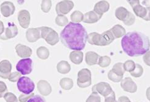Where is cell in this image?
Listing matches in <instances>:
<instances>
[{"label":"cell","mask_w":150,"mask_h":102,"mask_svg":"<svg viewBox=\"0 0 150 102\" xmlns=\"http://www.w3.org/2000/svg\"><path fill=\"white\" fill-rule=\"evenodd\" d=\"M36 54L38 57L41 60H46L49 58L50 53L47 48L44 46H41L37 49Z\"/></svg>","instance_id":"cell-28"},{"label":"cell","mask_w":150,"mask_h":102,"mask_svg":"<svg viewBox=\"0 0 150 102\" xmlns=\"http://www.w3.org/2000/svg\"><path fill=\"white\" fill-rule=\"evenodd\" d=\"M100 36V34L97 32L91 33L87 36V41L90 44H92V45L99 46Z\"/></svg>","instance_id":"cell-27"},{"label":"cell","mask_w":150,"mask_h":102,"mask_svg":"<svg viewBox=\"0 0 150 102\" xmlns=\"http://www.w3.org/2000/svg\"><path fill=\"white\" fill-rule=\"evenodd\" d=\"M110 9V4L105 0L97 2L93 8V11H95L97 14L102 16L105 12L108 11Z\"/></svg>","instance_id":"cell-18"},{"label":"cell","mask_w":150,"mask_h":102,"mask_svg":"<svg viewBox=\"0 0 150 102\" xmlns=\"http://www.w3.org/2000/svg\"><path fill=\"white\" fill-rule=\"evenodd\" d=\"M146 9H147V13L145 17L143 19L146 21H150V8H146Z\"/></svg>","instance_id":"cell-50"},{"label":"cell","mask_w":150,"mask_h":102,"mask_svg":"<svg viewBox=\"0 0 150 102\" xmlns=\"http://www.w3.org/2000/svg\"><path fill=\"white\" fill-rule=\"evenodd\" d=\"M27 40L30 42H35L41 38L40 30L38 28H31L26 31Z\"/></svg>","instance_id":"cell-17"},{"label":"cell","mask_w":150,"mask_h":102,"mask_svg":"<svg viewBox=\"0 0 150 102\" xmlns=\"http://www.w3.org/2000/svg\"><path fill=\"white\" fill-rule=\"evenodd\" d=\"M149 100V101H150V98H149V100Z\"/></svg>","instance_id":"cell-52"},{"label":"cell","mask_w":150,"mask_h":102,"mask_svg":"<svg viewBox=\"0 0 150 102\" xmlns=\"http://www.w3.org/2000/svg\"><path fill=\"white\" fill-rule=\"evenodd\" d=\"M129 12V11L127 9L122 7V6H121V7H119L116 9L115 16L118 20L123 22L127 17Z\"/></svg>","instance_id":"cell-24"},{"label":"cell","mask_w":150,"mask_h":102,"mask_svg":"<svg viewBox=\"0 0 150 102\" xmlns=\"http://www.w3.org/2000/svg\"><path fill=\"white\" fill-rule=\"evenodd\" d=\"M113 35L115 38L117 39L124 36L126 35V30L121 25H116L115 26L110 29Z\"/></svg>","instance_id":"cell-22"},{"label":"cell","mask_w":150,"mask_h":102,"mask_svg":"<svg viewBox=\"0 0 150 102\" xmlns=\"http://www.w3.org/2000/svg\"><path fill=\"white\" fill-rule=\"evenodd\" d=\"M84 14L79 11H75L70 16L71 21L74 23H79L83 21Z\"/></svg>","instance_id":"cell-29"},{"label":"cell","mask_w":150,"mask_h":102,"mask_svg":"<svg viewBox=\"0 0 150 102\" xmlns=\"http://www.w3.org/2000/svg\"><path fill=\"white\" fill-rule=\"evenodd\" d=\"M112 71L118 76H124V74L126 72L124 68V63L120 62L116 63L112 67Z\"/></svg>","instance_id":"cell-30"},{"label":"cell","mask_w":150,"mask_h":102,"mask_svg":"<svg viewBox=\"0 0 150 102\" xmlns=\"http://www.w3.org/2000/svg\"><path fill=\"white\" fill-rule=\"evenodd\" d=\"M135 15L142 18H144L147 13V9L145 7H143L140 4L135 5L132 8Z\"/></svg>","instance_id":"cell-25"},{"label":"cell","mask_w":150,"mask_h":102,"mask_svg":"<svg viewBox=\"0 0 150 102\" xmlns=\"http://www.w3.org/2000/svg\"><path fill=\"white\" fill-rule=\"evenodd\" d=\"M18 21L23 28H28L30 23V14L27 10H21L18 13Z\"/></svg>","instance_id":"cell-11"},{"label":"cell","mask_w":150,"mask_h":102,"mask_svg":"<svg viewBox=\"0 0 150 102\" xmlns=\"http://www.w3.org/2000/svg\"><path fill=\"white\" fill-rule=\"evenodd\" d=\"M17 86L18 91L24 94L32 93L35 89V84L33 81L27 76H23L18 79Z\"/></svg>","instance_id":"cell-5"},{"label":"cell","mask_w":150,"mask_h":102,"mask_svg":"<svg viewBox=\"0 0 150 102\" xmlns=\"http://www.w3.org/2000/svg\"><path fill=\"white\" fill-rule=\"evenodd\" d=\"M115 39V38L110 30L104 31L103 33L100 34V36L99 46H108Z\"/></svg>","instance_id":"cell-15"},{"label":"cell","mask_w":150,"mask_h":102,"mask_svg":"<svg viewBox=\"0 0 150 102\" xmlns=\"http://www.w3.org/2000/svg\"><path fill=\"white\" fill-rule=\"evenodd\" d=\"M124 52L131 57L144 55L150 47L149 38L138 31H131L125 35L121 40Z\"/></svg>","instance_id":"cell-2"},{"label":"cell","mask_w":150,"mask_h":102,"mask_svg":"<svg viewBox=\"0 0 150 102\" xmlns=\"http://www.w3.org/2000/svg\"><path fill=\"white\" fill-rule=\"evenodd\" d=\"M41 38L45 40L51 46H54L59 41V36L57 31L48 27H39Z\"/></svg>","instance_id":"cell-3"},{"label":"cell","mask_w":150,"mask_h":102,"mask_svg":"<svg viewBox=\"0 0 150 102\" xmlns=\"http://www.w3.org/2000/svg\"><path fill=\"white\" fill-rule=\"evenodd\" d=\"M102 17L97 14L95 11H89L84 14L83 21L86 23H94L97 22Z\"/></svg>","instance_id":"cell-19"},{"label":"cell","mask_w":150,"mask_h":102,"mask_svg":"<svg viewBox=\"0 0 150 102\" xmlns=\"http://www.w3.org/2000/svg\"><path fill=\"white\" fill-rule=\"evenodd\" d=\"M4 24L3 22L2 21H0V36L2 35L4 33Z\"/></svg>","instance_id":"cell-48"},{"label":"cell","mask_w":150,"mask_h":102,"mask_svg":"<svg viewBox=\"0 0 150 102\" xmlns=\"http://www.w3.org/2000/svg\"><path fill=\"white\" fill-rule=\"evenodd\" d=\"M55 23L59 27H64L68 24V19L64 15H58L55 18Z\"/></svg>","instance_id":"cell-32"},{"label":"cell","mask_w":150,"mask_h":102,"mask_svg":"<svg viewBox=\"0 0 150 102\" xmlns=\"http://www.w3.org/2000/svg\"><path fill=\"white\" fill-rule=\"evenodd\" d=\"M130 73V75L134 78H140L143 73V68L140 64H135L134 70Z\"/></svg>","instance_id":"cell-34"},{"label":"cell","mask_w":150,"mask_h":102,"mask_svg":"<svg viewBox=\"0 0 150 102\" xmlns=\"http://www.w3.org/2000/svg\"><path fill=\"white\" fill-rule=\"evenodd\" d=\"M84 54L80 50H74L70 54V60L75 65H79L83 62Z\"/></svg>","instance_id":"cell-21"},{"label":"cell","mask_w":150,"mask_h":102,"mask_svg":"<svg viewBox=\"0 0 150 102\" xmlns=\"http://www.w3.org/2000/svg\"><path fill=\"white\" fill-rule=\"evenodd\" d=\"M27 102H46V101L40 95H34L32 98H30Z\"/></svg>","instance_id":"cell-44"},{"label":"cell","mask_w":150,"mask_h":102,"mask_svg":"<svg viewBox=\"0 0 150 102\" xmlns=\"http://www.w3.org/2000/svg\"><path fill=\"white\" fill-rule=\"evenodd\" d=\"M15 49L17 55L23 59L28 58L32 54V49L21 44H17L15 47Z\"/></svg>","instance_id":"cell-16"},{"label":"cell","mask_w":150,"mask_h":102,"mask_svg":"<svg viewBox=\"0 0 150 102\" xmlns=\"http://www.w3.org/2000/svg\"><path fill=\"white\" fill-rule=\"evenodd\" d=\"M126 1L132 8L135 5L140 4V0H126Z\"/></svg>","instance_id":"cell-46"},{"label":"cell","mask_w":150,"mask_h":102,"mask_svg":"<svg viewBox=\"0 0 150 102\" xmlns=\"http://www.w3.org/2000/svg\"><path fill=\"white\" fill-rule=\"evenodd\" d=\"M7 86L3 81H0V98L4 97V94L7 92Z\"/></svg>","instance_id":"cell-42"},{"label":"cell","mask_w":150,"mask_h":102,"mask_svg":"<svg viewBox=\"0 0 150 102\" xmlns=\"http://www.w3.org/2000/svg\"><path fill=\"white\" fill-rule=\"evenodd\" d=\"M99 55L93 51H89L86 54V63L89 66H93L98 64Z\"/></svg>","instance_id":"cell-20"},{"label":"cell","mask_w":150,"mask_h":102,"mask_svg":"<svg viewBox=\"0 0 150 102\" xmlns=\"http://www.w3.org/2000/svg\"><path fill=\"white\" fill-rule=\"evenodd\" d=\"M12 65L8 60H3L0 62V77L3 79H8L11 73Z\"/></svg>","instance_id":"cell-12"},{"label":"cell","mask_w":150,"mask_h":102,"mask_svg":"<svg viewBox=\"0 0 150 102\" xmlns=\"http://www.w3.org/2000/svg\"><path fill=\"white\" fill-rule=\"evenodd\" d=\"M105 98V102H117L116 100V95L114 91H112L109 95Z\"/></svg>","instance_id":"cell-43"},{"label":"cell","mask_w":150,"mask_h":102,"mask_svg":"<svg viewBox=\"0 0 150 102\" xmlns=\"http://www.w3.org/2000/svg\"><path fill=\"white\" fill-rule=\"evenodd\" d=\"M86 102H101V98L98 95V93L92 92L87 98Z\"/></svg>","instance_id":"cell-39"},{"label":"cell","mask_w":150,"mask_h":102,"mask_svg":"<svg viewBox=\"0 0 150 102\" xmlns=\"http://www.w3.org/2000/svg\"><path fill=\"white\" fill-rule=\"evenodd\" d=\"M35 94L34 93H31L29 94H21L19 97H18V101L20 102H26L28 101V100L32 98L33 96H34Z\"/></svg>","instance_id":"cell-41"},{"label":"cell","mask_w":150,"mask_h":102,"mask_svg":"<svg viewBox=\"0 0 150 102\" xmlns=\"http://www.w3.org/2000/svg\"><path fill=\"white\" fill-rule=\"evenodd\" d=\"M8 25V27L5 28L3 34L0 36V39L8 40L15 38L17 35L18 28L16 25L13 23H9Z\"/></svg>","instance_id":"cell-9"},{"label":"cell","mask_w":150,"mask_h":102,"mask_svg":"<svg viewBox=\"0 0 150 102\" xmlns=\"http://www.w3.org/2000/svg\"><path fill=\"white\" fill-rule=\"evenodd\" d=\"M124 68L125 71L130 73L134 70L135 68V63L132 60H128L124 62Z\"/></svg>","instance_id":"cell-35"},{"label":"cell","mask_w":150,"mask_h":102,"mask_svg":"<svg viewBox=\"0 0 150 102\" xmlns=\"http://www.w3.org/2000/svg\"><path fill=\"white\" fill-rule=\"evenodd\" d=\"M92 92H96L100 94L103 97H106L109 95L112 91L111 86L105 82H100L95 84L92 87Z\"/></svg>","instance_id":"cell-8"},{"label":"cell","mask_w":150,"mask_h":102,"mask_svg":"<svg viewBox=\"0 0 150 102\" xmlns=\"http://www.w3.org/2000/svg\"><path fill=\"white\" fill-rule=\"evenodd\" d=\"M73 81L69 78H64L60 81V86L65 91H69L73 87Z\"/></svg>","instance_id":"cell-26"},{"label":"cell","mask_w":150,"mask_h":102,"mask_svg":"<svg viewBox=\"0 0 150 102\" xmlns=\"http://www.w3.org/2000/svg\"><path fill=\"white\" fill-rule=\"evenodd\" d=\"M1 8V14L4 17H8L12 15H13L16 8L14 4L11 1H4L0 6Z\"/></svg>","instance_id":"cell-14"},{"label":"cell","mask_w":150,"mask_h":102,"mask_svg":"<svg viewBox=\"0 0 150 102\" xmlns=\"http://www.w3.org/2000/svg\"><path fill=\"white\" fill-rule=\"evenodd\" d=\"M143 62L147 66L150 67V50L147 51V52L144 54L143 57Z\"/></svg>","instance_id":"cell-45"},{"label":"cell","mask_w":150,"mask_h":102,"mask_svg":"<svg viewBox=\"0 0 150 102\" xmlns=\"http://www.w3.org/2000/svg\"><path fill=\"white\" fill-rule=\"evenodd\" d=\"M111 62V58L108 56L105 55L99 57V59L98 61V65L102 67V68H106L108 67Z\"/></svg>","instance_id":"cell-31"},{"label":"cell","mask_w":150,"mask_h":102,"mask_svg":"<svg viewBox=\"0 0 150 102\" xmlns=\"http://www.w3.org/2000/svg\"><path fill=\"white\" fill-rule=\"evenodd\" d=\"M38 91L43 96H47L52 92V87L46 80H40L37 83Z\"/></svg>","instance_id":"cell-13"},{"label":"cell","mask_w":150,"mask_h":102,"mask_svg":"<svg viewBox=\"0 0 150 102\" xmlns=\"http://www.w3.org/2000/svg\"><path fill=\"white\" fill-rule=\"evenodd\" d=\"M74 3L70 0H63L56 5L55 11L58 15H65L74 8Z\"/></svg>","instance_id":"cell-7"},{"label":"cell","mask_w":150,"mask_h":102,"mask_svg":"<svg viewBox=\"0 0 150 102\" xmlns=\"http://www.w3.org/2000/svg\"><path fill=\"white\" fill-rule=\"evenodd\" d=\"M52 7L51 0H42L41 8L45 13H48Z\"/></svg>","instance_id":"cell-33"},{"label":"cell","mask_w":150,"mask_h":102,"mask_svg":"<svg viewBox=\"0 0 150 102\" xmlns=\"http://www.w3.org/2000/svg\"><path fill=\"white\" fill-rule=\"evenodd\" d=\"M135 16L132 13V12H129V14L126 19L123 21V23L126 25H127V26H131V25H132L135 23Z\"/></svg>","instance_id":"cell-37"},{"label":"cell","mask_w":150,"mask_h":102,"mask_svg":"<svg viewBox=\"0 0 150 102\" xmlns=\"http://www.w3.org/2000/svg\"><path fill=\"white\" fill-rule=\"evenodd\" d=\"M117 102H131L130 99L126 96H121L119 97Z\"/></svg>","instance_id":"cell-47"},{"label":"cell","mask_w":150,"mask_h":102,"mask_svg":"<svg viewBox=\"0 0 150 102\" xmlns=\"http://www.w3.org/2000/svg\"><path fill=\"white\" fill-rule=\"evenodd\" d=\"M4 98L6 102H18V100L17 99L16 95L11 92H6L4 95Z\"/></svg>","instance_id":"cell-38"},{"label":"cell","mask_w":150,"mask_h":102,"mask_svg":"<svg viewBox=\"0 0 150 102\" xmlns=\"http://www.w3.org/2000/svg\"><path fill=\"white\" fill-rule=\"evenodd\" d=\"M108 78L110 80L114 82H120L122 81L123 78V76H118L116 74H115L112 71V69L109 71L108 73Z\"/></svg>","instance_id":"cell-36"},{"label":"cell","mask_w":150,"mask_h":102,"mask_svg":"<svg viewBox=\"0 0 150 102\" xmlns=\"http://www.w3.org/2000/svg\"><path fill=\"white\" fill-rule=\"evenodd\" d=\"M87 36L82 25L71 22L61 31L60 38L62 43L66 47L74 50H81L86 46Z\"/></svg>","instance_id":"cell-1"},{"label":"cell","mask_w":150,"mask_h":102,"mask_svg":"<svg viewBox=\"0 0 150 102\" xmlns=\"http://www.w3.org/2000/svg\"><path fill=\"white\" fill-rule=\"evenodd\" d=\"M121 87L124 91L129 93H135L137 91V86L135 82L129 77L122 79Z\"/></svg>","instance_id":"cell-10"},{"label":"cell","mask_w":150,"mask_h":102,"mask_svg":"<svg viewBox=\"0 0 150 102\" xmlns=\"http://www.w3.org/2000/svg\"><path fill=\"white\" fill-rule=\"evenodd\" d=\"M146 96L148 100H149L150 98V87H149L147 89H146Z\"/></svg>","instance_id":"cell-51"},{"label":"cell","mask_w":150,"mask_h":102,"mask_svg":"<svg viewBox=\"0 0 150 102\" xmlns=\"http://www.w3.org/2000/svg\"><path fill=\"white\" fill-rule=\"evenodd\" d=\"M21 78V73L18 72H16L11 73L10 74L8 79L11 82H15L18 81V79H19Z\"/></svg>","instance_id":"cell-40"},{"label":"cell","mask_w":150,"mask_h":102,"mask_svg":"<svg viewBox=\"0 0 150 102\" xmlns=\"http://www.w3.org/2000/svg\"><path fill=\"white\" fill-rule=\"evenodd\" d=\"M91 72L89 69L83 68L78 73L77 84L80 88H86L92 84Z\"/></svg>","instance_id":"cell-4"},{"label":"cell","mask_w":150,"mask_h":102,"mask_svg":"<svg viewBox=\"0 0 150 102\" xmlns=\"http://www.w3.org/2000/svg\"><path fill=\"white\" fill-rule=\"evenodd\" d=\"M57 72L61 74H67L70 72L71 66L68 62L62 60L57 63Z\"/></svg>","instance_id":"cell-23"},{"label":"cell","mask_w":150,"mask_h":102,"mask_svg":"<svg viewBox=\"0 0 150 102\" xmlns=\"http://www.w3.org/2000/svg\"><path fill=\"white\" fill-rule=\"evenodd\" d=\"M33 61L30 58L23 59L19 60L16 65L17 71L21 73V74L27 75L32 73L33 70L32 67Z\"/></svg>","instance_id":"cell-6"},{"label":"cell","mask_w":150,"mask_h":102,"mask_svg":"<svg viewBox=\"0 0 150 102\" xmlns=\"http://www.w3.org/2000/svg\"><path fill=\"white\" fill-rule=\"evenodd\" d=\"M142 4L145 6L146 8H150V0H143Z\"/></svg>","instance_id":"cell-49"}]
</instances>
